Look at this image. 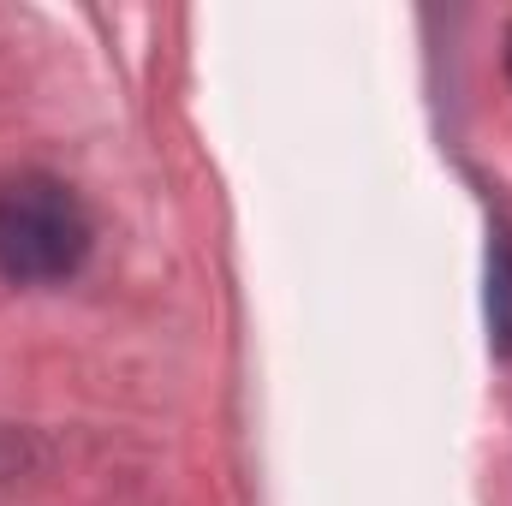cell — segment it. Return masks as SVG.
<instances>
[{
	"label": "cell",
	"instance_id": "1",
	"mask_svg": "<svg viewBox=\"0 0 512 506\" xmlns=\"http://www.w3.org/2000/svg\"><path fill=\"white\" fill-rule=\"evenodd\" d=\"M90 256V215L72 185L48 173L0 179V280L54 286Z\"/></svg>",
	"mask_w": 512,
	"mask_h": 506
}]
</instances>
